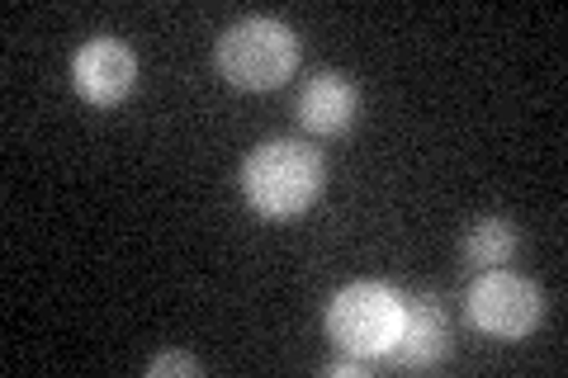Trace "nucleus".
Masks as SVG:
<instances>
[{
	"mask_svg": "<svg viewBox=\"0 0 568 378\" xmlns=\"http://www.w3.org/2000/svg\"><path fill=\"white\" fill-rule=\"evenodd\" d=\"M323 180H327L323 152H313L308 142H290V137L261 142L242 161V194L265 218H298L304 208L317 204Z\"/></svg>",
	"mask_w": 568,
	"mask_h": 378,
	"instance_id": "obj_1",
	"label": "nucleus"
},
{
	"mask_svg": "<svg viewBox=\"0 0 568 378\" xmlns=\"http://www.w3.org/2000/svg\"><path fill=\"white\" fill-rule=\"evenodd\" d=\"M219 76L237 90H275L294 76L298 67V39L284 20L271 14H246L233 29H223L219 48H213Z\"/></svg>",
	"mask_w": 568,
	"mask_h": 378,
	"instance_id": "obj_2",
	"label": "nucleus"
},
{
	"mask_svg": "<svg viewBox=\"0 0 568 378\" xmlns=\"http://www.w3.org/2000/svg\"><path fill=\"white\" fill-rule=\"evenodd\" d=\"M403 327V294H394L384 279L346 284L327 303V340L342 355L355 359H388Z\"/></svg>",
	"mask_w": 568,
	"mask_h": 378,
	"instance_id": "obj_3",
	"label": "nucleus"
},
{
	"mask_svg": "<svg viewBox=\"0 0 568 378\" xmlns=\"http://www.w3.org/2000/svg\"><path fill=\"white\" fill-rule=\"evenodd\" d=\"M465 313L478 331H488L497 340H521L540 327V289L530 284L517 269H484L474 284H469V298H465Z\"/></svg>",
	"mask_w": 568,
	"mask_h": 378,
	"instance_id": "obj_4",
	"label": "nucleus"
},
{
	"mask_svg": "<svg viewBox=\"0 0 568 378\" xmlns=\"http://www.w3.org/2000/svg\"><path fill=\"white\" fill-rule=\"evenodd\" d=\"M71 81H77L81 100H91L95 110H114V104L133 95L138 58H133V48H123L119 39H91L71 58Z\"/></svg>",
	"mask_w": 568,
	"mask_h": 378,
	"instance_id": "obj_5",
	"label": "nucleus"
},
{
	"mask_svg": "<svg viewBox=\"0 0 568 378\" xmlns=\"http://www.w3.org/2000/svg\"><path fill=\"white\" fill-rule=\"evenodd\" d=\"M450 355V321H446V308L436 298H403V327H398V340L388 359L398 369H432L440 359Z\"/></svg>",
	"mask_w": 568,
	"mask_h": 378,
	"instance_id": "obj_6",
	"label": "nucleus"
},
{
	"mask_svg": "<svg viewBox=\"0 0 568 378\" xmlns=\"http://www.w3.org/2000/svg\"><path fill=\"white\" fill-rule=\"evenodd\" d=\"M355 110H361V95L355 85L342 76V71H317V76L298 90V104L294 114L308 133H346L355 123Z\"/></svg>",
	"mask_w": 568,
	"mask_h": 378,
	"instance_id": "obj_7",
	"label": "nucleus"
},
{
	"mask_svg": "<svg viewBox=\"0 0 568 378\" xmlns=\"http://www.w3.org/2000/svg\"><path fill=\"white\" fill-rule=\"evenodd\" d=\"M511 251H517V227L507 218H478L469 223L465 232V260L478 265V269H497L511 260Z\"/></svg>",
	"mask_w": 568,
	"mask_h": 378,
	"instance_id": "obj_8",
	"label": "nucleus"
},
{
	"mask_svg": "<svg viewBox=\"0 0 568 378\" xmlns=\"http://www.w3.org/2000/svg\"><path fill=\"white\" fill-rule=\"evenodd\" d=\"M152 378H166V374H200V359L194 355H181V350H166V355H156L152 365H148Z\"/></svg>",
	"mask_w": 568,
	"mask_h": 378,
	"instance_id": "obj_9",
	"label": "nucleus"
},
{
	"mask_svg": "<svg viewBox=\"0 0 568 378\" xmlns=\"http://www.w3.org/2000/svg\"><path fill=\"white\" fill-rule=\"evenodd\" d=\"M323 374H332V378H365V374H369V359L346 355V359H336V365H327Z\"/></svg>",
	"mask_w": 568,
	"mask_h": 378,
	"instance_id": "obj_10",
	"label": "nucleus"
}]
</instances>
